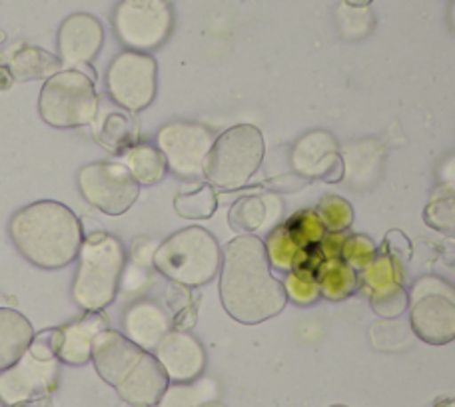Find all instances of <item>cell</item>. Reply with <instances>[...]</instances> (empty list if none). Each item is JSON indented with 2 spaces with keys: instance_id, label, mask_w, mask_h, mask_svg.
Segmentation results:
<instances>
[{
  "instance_id": "obj_34",
  "label": "cell",
  "mask_w": 455,
  "mask_h": 407,
  "mask_svg": "<svg viewBox=\"0 0 455 407\" xmlns=\"http://www.w3.org/2000/svg\"><path fill=\"white\" fill-rule=\"evenodd\" d=\"M411 336H416L411 330V325L408 328V325L397 320H395L394 333H389V320L373 323L370 330L371 344L378 349H403L405 346L411 344Z\"/></svg>"
},
{
  "instance_id": "obj_13",
  "label": "cell",
  "mask_w": 455,
  "mask_h": 407,
  "mask_svg": "<svg viewBox=\"0 0 455 407\" xmlns=\"http://www.w3.org/2000/svg\"><path fill=\"white\" fill-rule=\"evenodd\" d=\"M60 360H40L30 352L0 373V402L6 407L48 397L59 381Z\"/></svg>"
},
{
  "instance_id": "obj_41",
  "label": "cell",
  "mask_w": 455,
  "mask_h": 407,
  "mask_svg": "<svg viewBox=\"0 0 455 407\" xmlns=\"http://www.w3.org/2000/svg\"><path fill=\"white\" fill-rule=\"evenodd\" d=\"M3 40H4V32H0V43H3Z\"/></svg>"
},
{
  "instance_id": "obj_39",
  "label": "cell",
  "mask_w": 455,
  "mask_h": 407,
  "mask_svg": "<svg viewBox=\"0 0 455 407\" xmlns=\"http://www.w3.org/2000/svg\"><path fill=\"white\" fill-rule=\"evenodd\" d=\"M349 8H368L373 0H341Z\"/></svg>"
},
{
  "instance_id": "obj_42",
  "label": "cell",
  "mask_w": 455,
  "mask_h": 407,
  "mask_svg": "<svg viewBox=\"0 0 455 407\" xmlns=\"http://www.w3.org/2000/svg\"><path fill=\"white\" fill-rule=\"evenodd\" d=\"M331 407H347V405H331Z\"/></svg>"
},
{
  "instance_id": "obj_11",
  "label": "cell",
  "mask_w": 455,
  "mask_h": 407,
  "mask_svg": "<svg viewBox=\"0 0 455 407\" xmlns=\"http://www.w3.org/2000/svg\"><path fill=\"white\" fill-rule=\"evenodd\" d=\"M78 188L91 206L107 216L126 214L140 194L132 172L116 162H94L80 168Z\"/></svg>"
},
{
  "instance_id": "obj_3",
  "label": "cell",
  "mask_w": 455,
  "mask_h": 407,
  "mask_svg": "<svg viewBox=\"0 0 455 407\" xmlns=\"http://www.w3.org/2000/svg\"><path fill=\"white\" fill-rule=\"evenodd\" d=\"M92 363L122 400L136 407L158 405L170 386L156 355L136 346L120 331L107 330L94 339Z\"/></svg>"
},
{
  "instance_id": "obj_9",
  "label": "cell",
  "mask_w": 455,
  "mask_h": 407,
  "mask_svg": "<svg viewBox=\"0 0 455 407\" xmlns=\"http://www.w3.org/2000/svg\"><path fill=\"white\" fill-rule=\"evenodd\" d=\"M112 24L122 44L130 51L148 52L166 43L174 14L168 0H122Z\"/></svg>"
},
{
  "instance_id": "obj_10",
  "label": "cell",
  "mask_w": 455,
  "mask_h": 407,
  "mask_svg": "<svg viewBox=\"0 0 455 407\" xmlns=\"http://www.w3.org/2000/svg\"><path fill=\"white\" fill-rule=\"evenodd\" d=\"M158 64L146 52L126 51L110 62L107 88L112 102L126 112H140L156 99Z\"/></svg>"
},
{
  "instance_id": "obj_19",
  "label": "cell",
  "mask_w": 455,
  "mask_h": 407,
  "mask_svg": "<svg viewBox=\"0 0 455 407\" xmlns=\"http://www.w3.org/2000/svg\"><path fill=\"white\" fill-rule=\"evenodd\" d=\"M282 216V202L275 196H243L232 204L228 222L238 234H256Z\"/></svg>"
},
{
  "instance_id": "obj_38",
  "label": "cell",
  "mask_w": 455,
  "mask_h": 407,
  "mask_svg": "<svg viewBox=\"0 0 455 407\" xmlns=\"http://www.w3.org/2000/svg\"><path fill=\"white\" fill-rule=\"evenodd\" d=\"M11 407H52V400H51V395H48V397H38V400L16 403V405H11Z\"/></svg>"
},
{
  "instance_id": "obj_22",
  "label": "cell",
  "mask_w": 455,
  "mask_h": 407,
  "mask_svg": "<svg viewBox=\"0 0 455 407\" xmlns=\"http://www.w3.org/2000/svg\"><path fill=\"white\" fill-rule=\"evenodd\" d=\"M94 138L112 152H126L138 144V126L132 112L110 110L94 118Z\"/></svg>"
},
{
  "instance_id": "obj_37",
  "label": "cell",
  "mask_w": 455,
  "mask_h": 407,
  "mask_svg": "<svg viewBox=\"0 0 455 407\" xmlns=\"http://www.w3.org/2000/svg\"><path fill=\"white\" fill-rule=\"evenodd\" d=\"M12 83H14V76H12L11 68H8V67H0V92L8 91V88L12 86Z\"/></svg>"
},
{
  "instance_id": "obj_33",
  "label": "cell",
  "mask_w": 455,
  "mask_h": 407,
  "mask_svg": "<svg viewBox=\"0 0 455 407\" xmlns=\"http://www.w3.org/2000/svg\"><path fill=\"white\" fill-rule=\"evenodd\" d=\"M370 304L376 315L384 317V320H397V317L405 314V309L410 306V294L400 283L395 288L370 294Z\"/></svg>"
},
{
  "instance_id": "obj_14",
  "label": "cell",
  "mask_w": 455,
  "mask_h": 407,
  "mask_svg": "<svg viewBox=\"0 0 455 407\" xmlns=\"http://www.w3.org/2000/svg\"><path fill=\"white\" fill-rule=\"evenodd\" d=\"M290 164L299 176L323 178L328 182L344 180L346 172L336 138L326 130H312L298 138L296 144L291 146Z\"/></svg>"
},
{
  "instance_id": "obj_36",
  "label": "cell",
  "mask_w": 455,
  "mask_h": 407,
  "mask_svg": "<svg viewBox=\"0 0 455 407\" xmlns=\"http://www.w3.org/2000/svg\"><path fill=\"white\" fill-rule=\"evenodd\" d=\"M59 347H60V328H56L35 336L28 352L32 355L40 357V360H59Z\"/></svg>"
},
{
  "instance_id": "obj_15",
  "label": "cell",
  "mask_w": 455,
  "mask_h": 407,
  "mask_svg": "<svg viewBox=\"0 0 455 407\" xmlns=\"http://www.w3.org/2000/svg\"><path fill=\"white\" fill-rule=\"evenodd\" d=\"M104 43V28L92 14L68 16L59 30V59L67 68H84L99 56Z\"/></svg>"
},
{
  "instance_id": "obj_5",
  "label": "cell",
  "mask_w": 455,
  "mask_h": 407,
  "mask_svg": "<svg viewBox=\"0 0 455 407\" xmlns=\"http://www.w3.org/2000/svg\"><path fill=\"white\" fill-rule=\"evenodd\" d=\"M154 267L178 286H206L220 274V243L204 227H184V230L168 235L156 248Z\"/></svg>"
},
{
  "instance_id": "obj_23",
  "label": "cell",
  "mask_w": 455,
  "mask_h": 407,
  "mask_svg": "<svg viewBox=\"0 0 455 407\" xmlns=\"http://www.w3.org/2000/svg\"><path fill=\"white\" fill-rule=\"evenodd\" d=\"M320 294L331 302H339L354 294L357 290V274L344 258H326L315 267Z\"/></svg>"
},
{
  "instance_id": "obj_21",
  "label": "cell",
  "mask_w": 455,
  "mask_h": 407,
  "mask_svg": "<svg viewBox=\"0 0 455 407\" xmlns=\"http://www.w3.org/2000/svg\"><path fill=\"white\" fill-rule=\"evenodd\" d=\"M8 68H11L14 80L28 83V80H46L52 78L56 72L62 70L59 56L43 51L38 46H19L8 54Z\"/></svg>"
},
{
  "instance_id": "obj_20",
  "label": "cell",
  "mask_w": 455,
  "mask_h": 407,
  "mask_svg": "<svg viewBox=\"0 0 455 407\" xmlns=\"http://www.w3.org/2000/svg\"><path fill=\"white\" fill-rule=\"evenodd\" d=\"M35 339L32 323L12 307H0V371L14 365Z\"/></svg>"
},
{
  "instance_id": "obj_24",
  "label": "cell",
  "mask_w": 455,
  "mask_h": 407,
  "mask_svg": "<svg viewBox=\"0 0 455 407\" xmlns=\"http://www.w3.org/2000/svg\"><path fill=\"white\" fill-rule=\"evenodd\" d=\"M264 243H266V254H267V259H270V266L282 272H291L294 267L307 266L314 254L312 250L306 251L299 248L296 240L290 235L288 227L283 224L275 226L274 230L267 234V240Z\"/></svg>"
},
{
  "instance_id": "obj_35",
  "label": "cell",
  "mask_w": 455,
  "mask_h": 407,
  "mask_svg": "<svg viewBox=\"0 0 455 407\" xmlns=\"http://www.w3.org/2000/svg\"><path fill=\"white\" fill-rule=\"evenodd\" d=\"M373 256H376V243H373L368 235L355 234L344 240V248H341V258L354 267V270H363Z\"/></svg>"
},
{
  "instance_id": "obj_7",
  "label": "cell",
  "mask_w": 455,
  "mask_h": 407,
  "mask_svg": "<svg viewBox=\"0 0 455 407\" xmlns=\"http://www.w3.org/2000/svg\"><path fill=\"white\" fill-rule=\"evenodd\" d=\"M38 112L52 128H80L99 116L94 80L78 68H64L48 78L38 96Z\"/></svg>"
},
{
  "instance_id": "obj_17",
  "label": "cell",
  "mask_w": 455,
  "mask_h": 407,
  "mask_svg": "<svg viewBox=\"0 0 455 407\" xmlns=\"http://www.w3.org/2000/svg\"><path fill=\"white\" fill-rule=\"evenodd\" d=\"M124 336L146 352H154L168 331H172V317L152 299H138L126 307L122 320Z\"/></svg>"
},
{
  "instance_id": "obj_27",
  "label": "cell",
  "mask_w": 455,
  "mask_h": 407,
  "mask_svg": "<svg viewBox=\"0 0 455 407\" xmlns=\"http://www.w3.org/2000/svg\"><path fill=\"white\" fill-rule=\"evenodd\" d=\"M362 280L370 288V294L395 288L402 283V267L395 256L379 251L362 270Z\"/></svg>"
},
{
  "instance_id": "obj_40",
  "label": "cell",
  "mask_w": 455,
  "mask_h": 407,
  "mask_svg": "<svg viewBox=\"0 0 455 407\" xmlns=\"http://www.w3.org/2000/svg\"><path fill=\"white\" fill-rule=\"evenodd\" d=\"M450 24H451V28L455 30V0L451 3V8H450Z\"/></svg>"
},
{
  "instance_id": "obj_18",
  "label": "cell",
  "mask_w": 455,
  "mask_h": 407,
  "mask_svg": "<svg viewBox=\"0 0 455 407\" xmlns=\"http://www.w3.org/2000/svg\"><path fill=\"white\" fill-rule=\"evenodd\" d=\"M110 330L107 315L100 312H86L80 320L60 328L59 360L68 365H84L92 362L94 339Z\"/></svg>"
},
{
  "instance_id": "obj_8",
  "label": "cell",
  "mask_w": 455,
  "mask_h": 407,
  "mask_svg": "<svg viewBox=\"0 0 455 407\" xmlns=\"http://www.w3.org/2000/svg\"><path fill=\"white\" fill-rule=\"evenodd\" d=\"M410 325L429 346L455 339V288L435 275L419 278L410 291Z\"/></svg>"
},
{
  "instance_id": "obj_2",
  "label": "cell",
  "mask_w": 455,
  "mask_h": 407,
  "mask_svg": "<svg viewBox=\"0 0 455 407\" xmlns=\"http://www.w3.org/2000/svg\"><path fill=\"white\" fill-rule=\"evenodd\" d=\"M8 234L16 250L44 270L70 266L84 242L83 224L75 211L56 200H40L14 211Z\"/></svg>"
},
{
  "instance_id": "obj_12",
  "label": "cell",
  "mask_w": 455,
  "mask_h": 407,
  "mask_svg": "<svg viewBox=\"0 0 455 407\" xmlns=\"http://www.w3.org/2000/svg\"><path fill=\"white\" fill-rule=\"evenodd\" d=\"M158 150L164 154L170 172L180 178H200L206 172L214 134L196 122H170L158 132Z\"/></svg>"
},
{
  "instance_id": "obj_6",
  "label": "cell",
  "mask_w": 455,
  "mask_h": 407,
  "mask_svg": "<svg viewBox=\"0 0 455 407\" xmlns=\"http://www.w3.org/2000/svg\"><path fill=\"white\" fill-rule=\"evenodd\" d=\"M266 142L251 124H238L216 138L206 162V180L212 188L232 192L250 182L264 162Z\"/></svg>"
},
{
  "instance_id": "obj_29",
  "label": "cell",
  "mask_w": 455,
  "mask_h": 407,
  "mask_svg": "<svg viewBox=\"0 0 455 407\" xmlns=\"http://www.w3.org/2000/svg\"><path fill=\"white\" fill-rule=\"evenodd\" d=\"M283 226L288 227L290 235L296 240L298 246L306 251L318 248V243L326 235V227H323L322 219L312 210L298 211Z\"/></svg>"
},
{
  "instance_id": "obj_4",
  "label": "cell",
  "mask_w": 455,
  "mask_h": 407,
  "mask_svg": "<svg viewBox=\"0 0 455 407\" xmlns=\"http://www.w3.org/2000/svg\"><path fill=\"white\" fill-rule=\"evenodd\" d=\"M126 251L116 235L92 232L78 254V270L72 283V299L86 312H102L116 299Z\"/></svg>"
},
{
  "instance_id": "obj_16",
  "label": "cell",
  "mask_w": 455,
  "mask_h": 407,
  "mask_svg": "<svg viewBox=\"0 0 455 407\" xmlns=\"http://www.w3.org/2000/svg\"><path fill=\"white\" fill-rule=\"evenodd\" d=\"M154 355L164 368L166 376L174 384H190L198 379L206 368V352L200 341L190 331L172 330L168 331Z\"/></svg>"
},
{
  "instance_id": "obj_26",
  "label": "cell",
  "mask_w": 455,
  "mask_h": 407,
  "mask_svg": "<svg viewBox=\"0 0 455 407\" xmlns=\"http://www.w3.org/2000/svg\"><path fill=\"white\" fill-rule=\"evenodd\" d=\"M424 219L429 227L455 235V186L440 184L432 192L424 210Z\"/></svg>"
},
{
  "instance_id": "obj_28",
  "label": "cell",
  "mask_w": 455,
  "mask_h": 407,
  "mask_svg": "<svg viewBox=\"0 0 455 407\" xmlns=\"http://www.w3.org/2000/svg\"><path fill=\"white\" fill-rule=\"evenodd\" d=\"M218 208L216 192L210 184H202L196 190L182 192L174 198V210L186 219H208Z\"/></svg>"
},
{
  "instance_id": "obj_25",
  "label": "cell",
  "mask_w": 455,
  "mask_h": 407,
  "mask_svg": "<svg viewBox=\"0 0 455 407\" xmlns=\"http://www.w3.org/2000/svg\"><path fill=\"white\" fill-rule=\"evenodd\" d=\"M124 166L132 172L140 186H154L166 176V158L152 144H134L124 152Z\"/></svg>"
},
{
  "instance_id": "obj_32",
  "label": "cell",
  "mask_w": 455,
  "mask_h": 407,
  "mask_svg": "<svg viewBox=\"0 0 455 407\" xmlns=\"http://www.w3.org/2000/svg\"><path fill=\"white\" fill-rule=\"evenodd\" d=\"M315 214L322 219L326 232H346L354 222V208L346 198L336 196V194H330V196H323L318 204V210Z\"/></svg>"
},
{
  "instance_id": "obj_31",
  "label": "cell",
  "mask_w": 455,
  "mask_h": 407,
  "mask_svg": "<svg viewBox=\"0 0 455 407\" xmlns=\"http://www.w3.org/2000/svg\"><path fill=\"white\" fill-rule=\"evenodd\" d=\"M216 389L212 381H202V384H176L166 389L162 395L160 407H202L214 397Z\"/></svg>"
},
{
  "instance_id": "obj_1",
  "label": "cell",
  "mask_w": 455,
  "mask_h": 407,
  "mask_svg": "<svg viewBox=\"0 0 455 407\" xmlns=\"http://www.w3.org/2000/svg\"><path fill=\"white\" fill-rule=\"evenodd\" d=\"M220 299L232 320L256 325L278 315L288 304L283 283L274 278L266 243L240 234L226 243L220 267Z\"/></svg>"
},
{
  "instance_id": "obj_30",
  "label": "cell",
  "mask_w": 455,
  "mask_h": 407,
  "mask_svg": "<svg viewBox=\"0 0 455 407\" xmlns=\"http://www.w3.org/2000/svg\"><path fill=\"white\" fill-rule=\"evenodd\" d=\"M282 283L288 299L296 302L298 306H310L322 296L318 280H315V270L307 266L294 267V270L288 272L286 280Z\"/></svg>"
}]
</instances>
